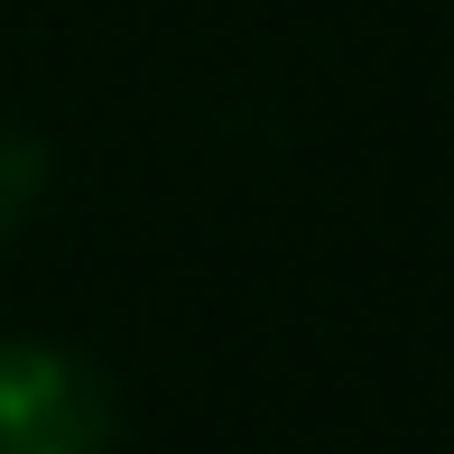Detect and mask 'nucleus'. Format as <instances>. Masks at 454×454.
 <instances>
[{
    "instance_id": "f257e3e1",
    "label": "nucleus",
    "mask_w": 454,
    "mask_h": 454,
    "mask_svg": "<svg viewBox=\"0 0 454 454\" xmlns=\"http://www.w3.org/2000/svg\"><path fill=\"white\" fill-rule=\"evenodd\" d=\"M112 380L47 334H0V454H112Z\"/></svg>"
},
{
    "instance_id": "f03ea898",
    "label": "nucleus",
    "mask_w": 454,
    "mask_h": 454,
    "mask_svg": "<svg viewBox=\"0 0 454 454\" xmlns=\"http://www.w3.org/2000/svg\"><path fill=\"white\" fill-rule=\"evenodd\" d=\"M47 185H56V168H47V139H28V130H0V251H10V241L37 223Z\"/></svg>"
}]
</instances>
